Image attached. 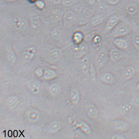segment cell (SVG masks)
I'll return each mask as SVG.
<instances>
[{
    "mask_svg": "<svg viewBox=\"0 0 139 139\" xmlns=\"http://www.w3.org/2000/svg\"><path fill=\"white\" fill-rule=\"evenodd\" d=\"M87 114L90 118H95L97 116L98 111L96 107L93 105H89L87 108Z\"/></svg>",
    "mask_w": 139,
    "mask_h": 139,
    "instance_id": "obj_12",
    "label": "cell"
},
{
    "mask_svg": "<svg viewBox=\"0 0 139 139\" xmlns=\"http://www.w3.org/2000/svg\"><path fill=\"white\" fill-rule=\"evenodd\" d=\"M52 90L55 93H58L60 91V87L57 84H54L52 87Z\"/></svg>",
    "mask_w": 139,
    "mask_h": 139,
    "instance_id": "obj_24",
    "label": "cell"
},
{
    "mask_svg": "<svg viewBox=\"0 0 139 139\" xmlns=\"http://www.w3.org/2000/svg\"><path fill=\"white\" fill-rule=\"evenodd\" d=\"M101 37L100 36L96 35L94 37L93 40V43L94 45H97L101 43Z\"/></svg>",
    "mask_w": 139,
    "mask_h": 139,
    "instance_id": "obj_23",
    "label": "cell"
},
{
    "mask_svg": "<svg viewBox=\"0 0 139 139\" xmlns=\"http://www.w3.org/2000/svg\"><path fill=\"white\" fill-rule=\"evenodd\" d=\"M35 47H33L27 49L24 54V60L29 61L34 57L36 52Z\"/></svg>",
    "mask_w": 139,
    "mask_h": 139,
    "instance_id": "obj_6",
    "label": "cell"
},
{
    "mask_svg": "<svg viewBox=\"0 0 139 139\" xmlns=\"http://www.w3.org/2000/svg\"><path fill=\"white\" fill-rule=\"evenodd\" d=\"M52 35L54 38L58 39L60 36V33L57 29H55L53 32Z\"/></svg>",
    "mask_w": 139,
    "mask_h": 139,
    "instance_id": "obj_28",
    "label": "cell"
},
{
    "mask_svg": "<svg viewBox=\"0 0 139 139\" xmlns=\"http://www.w3.org/2000/svg\"><path fill=\"white\" fill-rule=\"evenodd\" d=\"M76 0H64V4L67 6H70L75 2Z\"/></svg>",
    "mask_w": 139,
    "mask_h": 139,
    "instance_id": "obj_26",
    "label": "cell"
},
{
    "mask_svg": "<svg viewBox=\"0 0 139 139\" xmlns=\"http://www.w3.org/2000/svg\"><path fill=\"white\" fill-rule=\"evenodd\" d=\"M87 2L90 5H93L94 4L95 0H87Z\"/></svg>",
    "mask_w": 139,
    "mask_h": 139,
    "instance_id": "obj_30",
    "label": "cell"
},
{
    "mask_svg": "<svg viewBox=\"0 0 139 139\" xmlns=\"http://www.w3.org/2000/svg\"><path fill=\"white\" fill-rule=\"evenodd\" d=\"M119 19L118 16H113L109 18L107 23L106 29L108 30L113 29L118 24Z\"/></svg>",
    "mask_w": 139,
    "mask_h": 139,
    "instance_id": "obj_5",
    "label": "cell"
},
{
    "mask_svg": "<svg viewBox=\"0 0 139 139\" xmlns=\"http://www.w3.org/2000/svg\"><path fill=\"white\" fill-rule=\"evenodd\" d=\"M88 72L91 80L93 81L96 80V67L92 62H90Z\"/></svg>",
    "mask_w": 139,
    "mask_h": 139,
    "instance_id": "obj_13",
    "label": "cell"
},
{
    "mask_svg": "<svg viewBox=\"0 0 139 139\" xmlns=\"http://www.w3.org/2000/svg\"><path fill=\"white\" fill-rule=\"evenodd\" d=\"M114 44L118 48L125 49L127 48L128 44L126 41L123 38H118L114 41Z\"/></svg>",
    "mask_w": 139,
    "mask_h": 139,
    "instance_id": "obj_10",
    "label": "cell"
},
{
    "mask_svg": "<svg viewBox=\"0 0 139 139\" xmlns=\"http://www.w3.org/2000/svg\"><path fill=\"white\" fill-rule=\"evenodd\" d=\"M124 138L122 136H119V135H113V136H112V139H123Z\"/></svg>",
    "mask_w": 139,
    "mask_h": 139,
    "instance_id": "obj_29",
    "label": "cell"
},
{
    "mask_svg": "<svg viewBox=\"0 0 139 139\" xmlns=\"http://www.w3.org/2000/svg\"><path fill=\"white\" fill-rule=\"evenodd\" d=\"M109 56L112 61L117 62L121 58L122 55L119 50L116 49H113L110 51Z\"/></svg>",
    "mask_w": 139,
    "mask_h": 139,
    "instance_id": "obj_9",
    "label": "cell"
},
{
    "mask_svg": "<svg viewBox=\"0 0 139 139\" xmlns=\"http://www.w3.org/2000/svg\"><path fill=\"white\" fill-rule=\"evenodd\" d=\"M88 46L87 44L84 41L78 44H75L73 49L77 57L78 58L81 59L86 56L88 50Z\"/></svg>",
    "mask_w": 139,
    "mask_h": 139,
    "instance_id": "obj_1",
    "label": "cell"
},
{
    "mask_svg": "<svg viewBox=\"0 0 139 139\" xmlns=\"http://www.w3.org/2000/svg\"><path fill=\"white\" fill-rule=\"evenodd\" d=\"M71 98L73 102L75 104H77L79 102L80 100V95L77 90L73 91L71 94Z\"/></svg>",
    "mask_w": 139,
    "mask_h": 139,
    "instance_id": "obj_18",
    "label": "cell"
},
{
    "mask_svg": "<svg viewBox=\"0 0 139 139\" xmlns=\"http://www.w3.org/2000/svg\"><path fill=\"white\" fill-rule=\"evenodd\" d=\"M138 7L134 4H131L127 6L126 10L127 12L131 14L136 13L138 10Z\"/></svg>",
    "mask_w": 139,
    "mask_h": 139,
    "instance_id": "obj_16",
    "label": "cell"
},
{
    "mask_svg": "<svg viewBox=\"0 0 139 139\" xmlns=\"http://www.w3.org/2000/svg\"><path fill=\"white\" fill-rule=\"evenodd\" d=\"M7 52V57L8 59L11 62H13L15 60V54L12 50H8Z\"/></svg>",
    "mask_w": 139,
    "mask_h": 139,
    "instance_id": "obj_20",
    "label": "cell"
},
{
    "mask_svg": "<svg viewBox=\"0 0 139 139\" xmlns=\"http://www.w3.org/2000/svg\"><path fill=\"white\" fill-rule=\"evenodd\" d=\"M83 33L81 32H77L73 35V41L75 44H78L83 41Z\"/></svg>",
    "mask_w": 139,
    "mask_h": 139,
    "instance_id": "obj_14",
    "label": "cell"
},
{
    "mask_svg": "<svg viewBox=\"0 0 139 139\" xmlns=\"http://www.w3.org/2000/svg\"><path fill=\"white\" fill-rule=\"evenodd\" d=\"M109 2L112 4H114L117 3L119 1V0H108Z\"/></svg>",
    "mask_w": 139,
    "mask_h": 139,
    "instance_id": "obj_31",
    "label": "cell"
},
{
    "mask_svg": "<svg viewBox=\"0 0 139 139\" xmlns=\"http://www.w3.org/2000/svg\"><path fill=\"white\" fill-rule=\"evenodd\" d=\"M137 88L139 90V83H138L137 86Z\"/></svg>",
    "mask_w": 139,
    "mask_h": 139,
    "instance_id": "obj_33",
    "label": "cell"
},
{
    "mask_svg": "<svg viewBox=\"0 0 139 139\" xmlns=\"http://www.w3.org/2000/svg\"><path fill=\"white\" fill-rule=\"evenodd\" d=\"M102 80L104 83L111 84L114 82V78L112 74L110 73L107 72L104 74L102 77Z\"/></svg>",
    "mask_w": 139,
    "mask_h": 139,
    "instance_id": "obj_15",
    "label": "cell"
},
{
    "mask_svg": "<svg viewBox=\"0 0 139 139\" xmlns=\"http://www.w3.org/2000/svg\"><path fill=\"white\" fill-rule=\"evenodd\" d=\"M114 128L116 130L119 131H123L125 130L128 126V124L124 121L118 120L114 122Z\"/></svg>",
    "mask_w": 139,
    "mask_h": 139,
    "instance_id": "obj_8",
    "label": "cell"
},
{
    "mask_svg": "<svg viewBox=\"0 0 139 139\" xmlns=\"http://www.w3.org/2000/svg\"><path fill=\"white\" fill-rule=\"evenodd\" d=\"M62 13L60 10H57L54 11L52 14V18L55 21H58L62 16Z\"/></svg>",
    "mask_w": 139,
    "mask_h": 139,
    "instance_id": "obj_19",
    "label": "cell"
},
{
    "mask_svg": "<svg viewBox=\"0 0 139 139\" xmlns=\"http://www.w3.org/2000/svg\"><path fill=\"white\" fill-rule=\"evenodd\" d=\"M103 19L101 16H96L93 18L91 21V24L94 26H97L102 23Z\"/></svg>",
    "mask_w": 139,
    "mask_h": 139,
    "instance_id": "obj_17",
    "label": "cell"
},
{
    "mask_svg": "<svg viewBox=\"0 0 139 139\" xmlns=\"http://www.w3.org/2000/svg\"><path fill=\"white\" fill-rule=\"evenodd\" d=\"M131 105L129 104H125L122 105L120 108V111L123 114H127L129 112L131 109Z\"/></svg>",
    "mask_w": 139,
    "mask_h": 139,
    "instance_id": "obj_21",
    "label": "cell"
},
{
    "mask_svg": "<svg viewBox=\"0 0 139 139\" xmlns=\"http://www.w3.org/2000/svg\"><path fill=\"white\" fill-rule=\"evenodd\" d=\"M75 18V15L73 13L68 12L65 15V19L68 21H71L74 20Z\"/></svg>",
    "mask_w": 139,
    "mask_h": 139,
    "instance_id": "obj_22",
    "label": "cell"
},
{
    "mask_svg": "<svg viewBox=\"0 0 139 139\" xmlns=\"http://www.w3.org/2000/svg\"><path fill=\"white\" fill-rule=\"evenodd\" d=\"M135 69L133 67L128 66L126 67L123 72V76L127 80L132 78L134 75Z\"/></svg>",
    "mask_w": 139,
    "mask_h": 139,
    "instance_id": "obj_7",
    "label": "cell"
},
{
    "mask_svg": "<svg viewBox=\"0 0 139 139\" xmlns=\"http://www.w3.org/2000/svg\"><path fill=\"white\" fill-rule=\"evenodd\" d=\"M61 0H53V1L55 3H58L61 2Z\"/></svg>",
    "mask_w": 139,
    "mask_h": 139,
    "instance_id": "obj_32",
    "label": "cell"
},
{
    "mask_svg": "<svg viewBox=\"0 0 139 139\" xmlns=\"http://www.w3.org/2000/svg\"><path fill=\"white\" fill-rule=\"evenodd\" d=\"M107 59V54L105 50H101L96 54L95 58V65L98 69L101 68L105 65Z\"/></svg>",
    "mask_w": 139,
    "mask_h": 139,
    "instance_id": "obj_2",
    "label": "cell"
},
{
    "mask_svg": "<svg viewBox=\"0 0 139 139\" xmlns=\"http://www.w3.org/2000/svg\"><path fill=\"white\" fill-rule=\"evenodd\" d=\"M30 1H31V2H34L35 0H30Z\"/></svg>",
    "mask_w": 139,
    "mask_h": 139,
    "instance_id": "obj_34",
    "label": "cell"
},
{
    "mask_svg": "<svg viewBox=\"0 0 139 139\" xmlns=\"http://www.w3.org/2000/svg\"><path fill=\"white\" fill-rule=\"evenodd\" d=\"M63 55L62 50L60 49H55L51 51L50 55L53 61H57L61 58Z\"/></svg>",
    "mask_w": 139,
    "mask_h": 139,
    "instance_id": "obj_11",
    "label": "cell"
},
{
    "mask_svg": "<svg viewBox=\"0 0 139 139\" xmlns=\"http://www.w3.org/2000/svg\"><path fill=\"white\" fill-rule=\"evenodd\" d=\"M112 34L113 37H119L125 35L128 33V29L125 25H120L115 27L113 29Z\"/></svg>",
    "mask_w": 139,
    "mask_h": 139,
    "instance_id": "obj_3",
    "label": "cell"
},
{
    "mask_svg": "<svg viewBox=\"0 0 139 139\" xmlns=\"http://www.w3.org/2000/svg\"><path fill=\"white\" fill-rule=\"evenodd\" d=\"M134 43L137 47H139V36H136L134 39Z\"/></svg>",
    "mask_w": 139,
    "mask_h": 139,
    "instance_id": "obj_27",
    "label": "cell"
},
{
    "mask_svg": "<svg viewBox=\"0 0 139 139\" xmlns=\"http://www.w3.org/2000/svg\"><path fill=\"white\" fill-rule=\"evenodd\" d=\"M80 63L79 68L83 74H86L88 72L89 69L90 62L88 57L85 56L81 59Z\"/></svg>",
    "mask_w": 139,
    "mask_h": 139,
    "instance_id": "obj_4",
    "label": "cell"
},
{
    "mask_svg": "<svg viewBox=\"0 0 139 139\" xmlns=\"http://www.w3.org/2000/svg\"><path fill=\"white\" fill-rule=\"evenodd\" d=\"M36 5L39 8L43 9L44 7L45 4L44 2L41 1H39L36 2Z\"/></svg>",
    "mask_w": 139,
    "mask_h": 139,
    "instance_id": "obj_25",
    "label": "cell"
}]
</instances>
